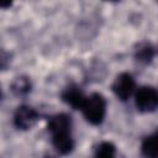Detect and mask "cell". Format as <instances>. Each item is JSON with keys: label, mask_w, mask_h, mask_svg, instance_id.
<instances>
[{"label": "cell", "mask_w": 158, "mask_h": 158, "mask_svg": "<svg viewBox=\"0 0 158 158\" xmlns=\"http://www.w3.org/2000/svg\"><path fill=\"white\" fill-rule=\"evenodd\" d=\"M48 132L52 136V144L60 154H68L74 148L72 137V117L68 114H57L49 117L47 123Z\"/></svg>", "instance_id": "obj_1"}, {"label": "cell", "mask_w": 158, "mask_h": 158, "mask_svg": "<svg viewBox=\"0 0 158 158\" xmlns=\"http://www.w3.org/2000/svg\"><path fill=\"white\" fill-rule=\"evenodd\" d=\"M84 114L86 121L91 125H100L104 121L106 114V100L105 98L99 94L94 93L90 96L85 98V101L80 109Z\"/></svg>", "instance_id": "obj_2"}, {"label": "cell", "mask_w": 158, "mask_h": 158, "mask_svg": "<svg viewBox=\"0 0 158 158\" xmlns=\"http://www.w3.org/2000/svg\"><path fill=\"white\" fill-rule=\"evenodd\" d=\"M135 104L141 112H153L158 106V94L153 86H141L135 95Z\"/></svg>", "instance_id": "obj_3"}, {"label": "cell", "mask_w": 158, "mask_h": 158, "mask_svg": "<svg viewBox=\"0 0 158 158\" xmlns=\"http://www.w3.org/2000/svg\"><path fill=\"white\" fill-rule=\"evenodd\" d=\"M37 121H38V112L28 105H21L15 111L14 125L19 130H30L36 125Z\"/></svg>", "instance_id": "obj_4"}, {"label": "cell", "mask_w": 158, "mask_h": 158, "mask_svg": "<svg viewBox=\"0 0 158 158\" xmlns=\"http://www.w3.org/2000/svg\"><path fill=\"white\" fill-rule=\"evenodd\" d=\"M111 88H112V91L115 93V95L120 100L126 101L133 94V91L136 89V83H135V79L132 78L131 74L121 73L120 75L116 77Z\"/></svg>", "instance_id": "obj_5"}, {"label": "cell", "mask_w": 158, "mask_h": 158, "mask_svg": "<svg viewBox=\"0 0 158 158\" xmlns=\"http://www.w3.org/2000/svg\"><path fill=\"white\" fill-rule=\"evenodd\" d=\"M60 96H62V100L65 104L70 105L73 109H77V110L81 109V106H83V104L85 101V98H86L83 94V91L80 90V88L77 86V85H74V84L67 86L62 91Z\"/></svg>", "instance_id": "obj_6"}, {"label": "cell", "mask_w": 158, "mask_h": 158, "mask_svg": "<svg viewBox=\"0 0 158 158\" xmlns=\"http://www.w3.org/2000/svg\"><path fill=\"white\" fill-rule=\"evenodd\" d=\"M142 153L146 157L156 158L158 156V148H157V132L147 136L142 142Z\"/></svg>", "instance_id": "obj_7"}, {"label": "cell", "mask_w": 158, "mask_h": 158, "mask_svg": "<svg viewBox=\"0 0 158 158\" xmlns=\"http://www.w3.org/2000/svg\"><path fill=\"white\" fill-rule=\"evenodd\" d=\"M136 59L142 63H149L154 57V47L149 42H143L138 44L136 49Z\"/></svg>", "instance_id": "obj_8"}, {"label": "cell", "mask_w": 158, "mask_h": 158, "mask_svg": "<svg viewBox=\"0 0 158 158\" xmlns=\"http://www.w3.org/2000/svg\"><path fill=\"white\" fill-rule=\"evenodd\" d=\"M11 90L15 95L21 96V95H26L30 90H31V81L27 77H19L15 78V80L11 84Z\"/></svg>", "instance_id": "obj_9"}, {"label": "cell", "mask_w": 158, "mask_h": 158, "mask_svg": "<svg viewBox=\"0 0 158 158\" xmlns=\"http://www.w3.org/2000/svg\"><path fill=\"white\" fill-rule=\"evenodd\" d=\"M96 157H114L115 156V146L111 142H101L95 148Z\"/></svg>", "instance_id": "obj_10"}, {"label": "cell", "mask_w": 158, "mask_h": 158, "mask_svg": "<svg viewBox=\"0 0 158 158\" xmlns=\"http://www.w3.org/2000/svg\"><path fill=\"white\" fill-rule=\"evenodd\" d=\"M10 63V54L4 51V49H0V70L5 69Z\"/></svg>", "instance_id": "obj_11"}, {"label": "cell", "mask_w": 158, "mask_h": 158, "mask_svg": "<svg viewBox=\"0 0 158 158\" xmlns=\"http://www.w3.org/2000/svg\"><path fill=\"white\" fill-rule=\"evenodd\" d=\"M14 0H0V9H6L12 5Z\"/></svg>", "instance_id": "obj_12"}, {"label": "cell", "mask_w": 158, "mask_h": 158, "mask_svg": "<svg viewBox=\"0 0 158 158\" xmlns=\"http://www.w3.org/2000/svg\"><path fill=\"white\" fill-rule=\"evenodd\" d=\"M0 98H1V91H0Z\"/></svg>", "instance_id": "obj_13"}, {"label": "cell", "mask_w": 158, "mask_h": 158, "mask_svg": "<svg viewBox=\"0 0 158 158\" xmlns=\"http://www.w3.org/2000/svg\"><path fill=\"white\" fill-rule=\"evenodd\" d=\"M111 1H115V0H111Z\"/></svg>", "instance_id": "obj_14"}]
</instances>
